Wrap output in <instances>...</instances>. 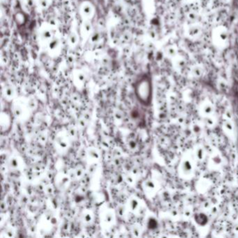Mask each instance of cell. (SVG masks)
<instances>
[{
    "mask_svg": "<svg viewBox=\"0 0 238 238\" xmlns=\"http://www.w3.org/2000/svg\"><path fill=\"white\" fill-rule=\"evenodd\" d=\"M212 39L214 45L219 48L224 49L229 44V32L224 26H218L213 29L212 33Z\"/></svg>",
    "mask_w": 238,
    "mask_h": 238,
    "instance_id": "2",
    "label": "cell"
},
{
    "mask_svg": "<svg viewBox=\"0 0 238 238\" xmlns=\"http://www.w3.org/2000/svg\"><path fill=\"white\" fill-rule=\"evenodd\" d=\"M200 33H201V29L198 26L194 25L189 28L188 35L193 39L197 38L198 36L200 35Z\"/></svg>",
    "mask_w": 238,
    "mask_h": 238,
    "instance_id": "3",
    "label": "cell"
},
{
    "mask_svg": "<svg viewBox=\"0 0 238 238\" xmlns=\"http://www.w3.org/2000/svg\"><path fill=\"white\" fill-rule=\"evenodd\" d=\"M135 92L138 100L144 105H149L152 96V85L149 77L143 76L135 85Z\"/></svg>",
    "mask_w": 238,
    "mask_h": 238,
    "instance_id": "1",
    "label": "cell"
},
{
    "mask_svg": "<svg viewBox=\"0 0 238 238\" xmlns=\"http://www.w3.org/2000/svg\"><path fill=\"white\" fill-rule=\"evenodd\" d=\"M166 54H167L168 56L172 57H175L177 56V50L174 46H169L168 48L166 49Z\"/></svg>",
    "mask_w": 238,
    "mask_h": 238,
    "instance_id": "4",
    "label": "cell"
}]
</instances>
